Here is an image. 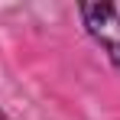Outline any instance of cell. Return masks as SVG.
I'll list each match as a JSON object with an SVG mask.
<instances>
[{
  "instance_id": "cell-1",
  "label": "cell",
  "mask_w": 120,
  "mask_h": 120,
  "mask_svg": "<svg viewBox=\"0 0 120 120\" xmlns=\"http://www.w3.org/2000/svg\"><path fill=\"white\" fill-rule=\"evenodd\" d=\"M78 16L84 33L120 71V3H81Z\"/></svg>"
},
{
  "instance_id": "cell-2",
  "label": "cell",
  "mask_w": 120,
  "mask_h": 120,
  "mask_svg": "<svg viewBox=\"0 0 120 120\" xmlns=\"http://www.w3.org/2000/svg\"><path fill=\"white\" fill-rule=\"evenodd\" d=\"M0 120H10V117H7V114H3V107H0Z\"/></svg>"
}]
</instances>
